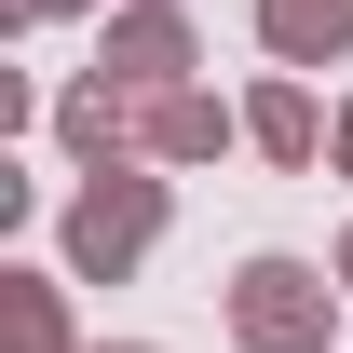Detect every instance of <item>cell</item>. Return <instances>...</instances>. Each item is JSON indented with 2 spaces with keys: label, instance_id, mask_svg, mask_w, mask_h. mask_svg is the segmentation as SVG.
Returning <instances> with one entry per match:
<instances>
[{
  "label": "cell",
  "instance_id": "30bf717a",
  "mask_svg": "<svg viewBox=\"0 0 353 353\" xmlns=\"http://www.w3.org/2000/svg\"><path fill=\"white\" fill-rule=\"evenodd\" d=\"M326 163H340V176H353V95H340V123H326Z\"/></svg>",
  "mask_w": 353,
  "mask_h": 353
},
{
  "label": "cell",
  "instance_id": "277c9868",
  "mask_svg": "<svg viewBox=\"0 0 353 353\" xmlns=\"http://www.w3.org/2000/svg\"><path fill=\"white\" fill-rule=\"evenodd\" d=\"M54 150H68L82 176H123V163H150V109H136L123 82H95V68H82V82L54 95Z\"/></svg>",
  "mask_w": 353,
  "mask_h": 353
},
{
  "label": "cell",
  "instance_id": "8fae6325",
  "mask_svg": "<svg viewBox=\"0 0 353 353\" xmlns=\"http://www.w3.org/2000/svg\"><path fill=\"white\" fill-rule=\"evenodd\" d=\"M340 299H353V231H340Z\"/></svg>",
  "mask_w": 353,
  "mask_h": 353
},
{
  "label": "cell",
  "instance_id": "ba28073f",
  "mask_svg": "<svg viewBox=\"0 0 353 353\" xmlns=\"http://www.w3.org/2000/svg\"><path fill=\"white\" fill-rule=\"evenodd\" d=\"M0 353H82L68 340V272H0Z\"/></svg>",
  "mask_w": 353,
  "mask_h": 353
},
{
  "label": "cell",
  "instance_id": "6da1fadb",
  "mask_svg": "<svg viewBox=\"0 0 353 353\" xmlns=\"http://www.w3.org/2000/svg\"><path fill=\"white\" fill-rule=\"evenodd\" d=\"M163 218H176V190H163L150 163L82 176V190H68V218H54V245H68V285H123V272L163 245Z\"/></svg>",
  "mask_w": 353,
  "mask_h": 353
},
{
  "label": "cell",
  "instance_id": "3957f363",
  "mask_svg": "<svg viewBox=\"0 0 353 353\" xmlns=\"http://www.w3.org/2000/svg\"><path fill=\"white\" fill-rule=\"evenodd\" d=\"M190 68H204V41H190V14H176V0H123V14H109V41H95V82H123L136 109L176 95Z\"/></svg>",
  "mask_w": 353,
  "mask_h": 353
},
{
  "label": "cell",
  "instance_id": "5b68a950",
  "mask_svg": "<svg viewBox=\"0 0 353 353\" xmlns=\"http://www.w3.org/2000/svg\"><path fill=\"white\" fill-rule=\"evenodd\" d=\"M326 123H340V109H312V82H299V68H272V82L245 95V150H259V163H285V176H299V163H326Z\"/></svg>",
  "mask_w": 353,
  "mask_h": 353
},
{
  "label": "cell",
  "instance_id": "7a4b0ae2",
  "mask_svg": "<svg viewBox=\"0 0 353 353\" xmlns=\"http://www.w3.org/2000/svg\"><path fill=\"white\" fill-rule=\"evenodd\" d=\"M231 340L245 353H340V285L312 259H285V245H259L231 272Z\"/></svg>",
  "mask_w": 353,
  "mask_h": 353
},
{
  "label": "cell",
  "instance_id": "52a82bcc",
  "mask_svg": "<svg viewBox=\"0 0 353 353\" xmlns=\"http://www.w3.org/2000/svg\"><path fill=\"white\" fill-rule=\"evenodd\" d=\"M231 136H245V109H218L204 82H176V95H150V163H218Z\"/></svg>",
  "mask_w": 353,
  "mask_h": 353
},
{
  "label": "cell",
  "instance_id": "7c38bea8",
  "mask_svg": "<svg viewBox=\"0 0 353 353\" xmlns=\"http://www.w3.org/2000/svg\"><path fill=\"white\" fill-rule=\"evenodd\" d=\"M95 353H150V340H95Z\"/></svg>",
  "mask_w": 353,
  "mask_h": 353
},
{
  "label": "cell",
  "instance_id": "8992f818",
  "mask_svg": "<svg viewBox=\"0 0 353 353\" xmlns=\"http://www.w3.org/2000/svg\"><path fill=\"white\" fill-rule=\"evenodd\" d=\"M259 54L272 68H340L353 54V0H259Z\"/></svg>",
  "mask_w": 353,
  "mask_h": 353
},
{
  "label": "cell",
  "instance_id": "9c48e42d",
  "mask_svg": "<svg viewBox=\"0 0 353 353\" xmlns=\"http://www.w3.org/2000/svg\"><path fill=\"white\" fill-rule=\"evenodd\" d=\"M54 14H95V0H0V28H54Z\"/></svg>",
  "mask_w": 353,
  "mask_h": 353
}]
</instances>
